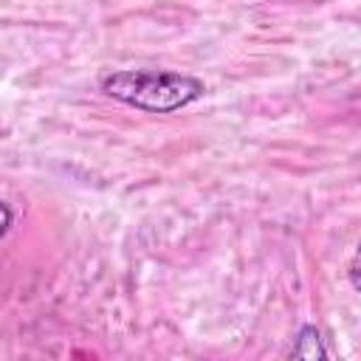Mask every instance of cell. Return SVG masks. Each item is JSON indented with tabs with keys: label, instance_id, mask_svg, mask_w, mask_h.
<instances>
[{
	"label": "cell",
	"instance_id": "cell-4",
	"mask_svg": "<svg viewBox=\"0 0 361 361\" xmlns=\"http://www.w3.org/2000/svg\"><path fill=\"white\" fill-rule=\"evenodd\" d=\"M350 276H353V288H358V257L350 259Z\"/></svg>",
	"mask_w": 361,
	"mask_h": 361
},
{
	"label": "cell",
	"instance_id": "cell-1",
	"mask_svg": "<svg viewBox=\"0 0 361 361\" xmlns=\"http://www.w3.org/2000/svg\"><path fill=\"white\" fill-rule=\"evenodd\" d=\"M102 90L135 110L147 113H175L203 96V82L197 76L152 68H124L102 79Z\"/></svg>",
	"mask_w": 361,
	"mask_h": 361
},
{
	"label": "cell",
	"instance_id": "cell-2",
	"mask_svg": "<svg viewBox=\"0 0 361 361\" xmlns=\"http://www.w3.org/2000/svg\"><path fill=\"white\" fill-rule=\"evenodd\" d=\"M288 355H293V358H305V361L324 358V355H327V350H324V341H322L319 330H316L313 324H305V327L296 333V338H293V344H290Z\"/></svg>",
	"mask_w": 361,
	"mask_h": 361
},
{
	"label": "cell",
	"instance_id": "cell-3",
	"mask_svg": "<svg viewBox=\"0 0 361 361\" xmlns=\"http://www.w3.org/2000/svg\"><path fill=\"white\" fill-rule=\"evenodd\" d=\"M11 220H14V212L8 209V203H3V200H0V237H3L6 231H8Z\"/></svg>",
	"mask_w": 361,
	"mask_h": 361
}]
</instances>
